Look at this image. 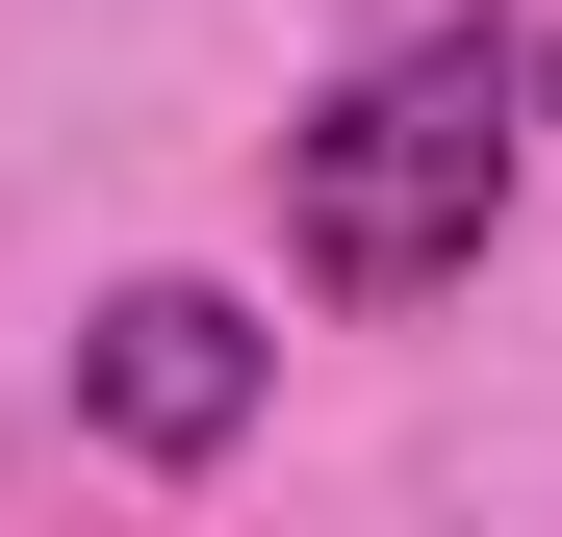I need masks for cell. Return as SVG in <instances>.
Masks as SVG:
<instances>
[{
    "label": "cell",
    "mask_w": 562,
    "mask_h": 537,
    "mask_svg": "<svg viewBox=\"0 0 562 537\" xmlns=\"http://www.w3.org/2000/svg\"><path fill=\"white\" fill-rule=\"evenodd\" d=\"M256 384H281V333L231 282H103V333H77V435L103 461H231Z\"/></svg>",
    "instance_id": "cell-2"
},
{
    "label": "cell",
    "mask_w": 562,
    "mask_h": 537,
    "mask_svg": "<svg viewBox=\"0 0 562 537\" xmlns=\"http://www.w3.org/2000/svg\"><path fill=\"white\" fill-rule=\"evenodd\" d=\"M537 128H562V52H537Z\"/></svg>",
    "instance_id": "cell-3"
},
{
    "label": "cell",
    "mask_w": 562,
    "mask_h": 537,
    "mask_svg": "<svg viewBox=\"0 0 562 537\" xmlns=\"http://www.w3.org/2000/svg\"><path fill=\"white\" fill-rule=\"evenodd\" d=\"M512 154H537V52L512 26H409L358 52L307 128H281V256H307L333 307H435L460 256L512 231Z\"/></svg>",
    "instance_id": "cell-1"
}]
</instances>
